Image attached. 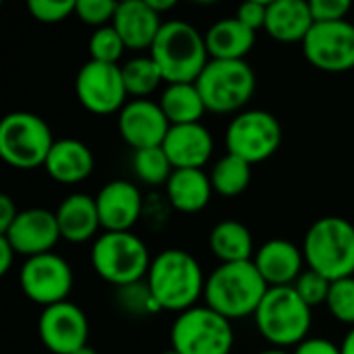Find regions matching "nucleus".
I'll use <instances>...</instances> for the list:
<instances>
[{
  "mask_svg": "<svg viewBox=\"0 0 354 354\" xmlns=\"http://www.w3.org/2000/svg\"><path fill=\"white\" fill-rule=\"evenodd\" d=\"M253 263L270 288L292 286L307 268L303 249L286 239H272L263 243L255 251Z\"/></svg>",
  "mask_w": 354,
  "mask_h": 354,
  "instance_id": "6ab92c4d",
  "label": "nucleus"
},
{
  "mask_svg": "<svg viewBox=\"0 0 354 354\" xmlns=\"http://www.w3.org/2000/svg\"><path fill=\"white\" fill-rule=\"evenodd\" d=\"M112 25L120 33L127 50H151L164 23L147 0H124L118 2Z\"/></svg>",
  "mask_w": 354,
  "mask_h": 354,
  "instance_id": "aec40b11",
  "label": "nucleus"
},
{
  "mask_svg": "<svg viewBox=\"0 0 354 354\" xmlns=\"http://www.w3.org/2000/svg\"><path fill=\"white\" fill-rule=\"evenodd\" d=\"M37 332L46 351L52 354H75L87 346L89 322L79 305L64 301L41 309Z\"/></svg>",
  "mask_w": 354,
  "mask_h": 354,
  "instance_id": "4468645a",
  "label": "nucleus"
},
{
  "mask_svg": "<svg viewBox=\"0 0 354 354\" xmlns=\"http://www.w3.org/2000/svg\"><path fill=\"white\" fill-rule=\"evenodd\" d=\"M311 15L315 23H334L346 21L353 4L351 0H309Z\"/></svg>",
  "mask_w": 354,
  "mask_h": 354,
  "instance_id": "e433bc0d",
  "label": "nucleus"
},
{
  "mask_svg": "<svg viewBox=\"0 0 354 354\" xmlns=\"http://www.w3.org/2000/svg\"><path fill=\"white\" fill-rule=\"evenodd\" d=\"M147 2H149V6H151L160 17H162L164 12L176 8V0H147Z\"/></svg>",
  "mask_w": 354,
  "mask_h": 354,
  "instance_id": "79ce46f5",
  "label": "nucleus"
},
{
  "mask_svg": "<svg viewBox=\"0 0 354 354\" xmlns=\"http://www.w3.org/2000/svg\"><path fill=\"white\" fill-rule=\"evenodd\" d=\"M120 71H122L124 87L133 100H149V95L160 87V83H166L160 66L149 54L127 60L120 66Z\"/></svg>",
  "mask_w": 354,
  "mask_h": 354,
  "instance_id": "cd10ccee",
  "label": "nucleus"
},
{
  "mask_svg": "<svg viewBox=\"0 0 354 354\" xmlns=\"http://www.w3.org/2000/svg\"><path fill=\"white\" fill-rule=\"evenodd\" d=\"M170 344L178 354H230L234 348L232 322L207 305L191 307L174 319Z\"/></svg>",
  "mask_w": 354,
  "mask_h": 354,
  "instance_id": "1a4fd4ad",
  "label": "nucleus"
},
{
  "mask_svg": "<svg viewBox=\"0 0 354 354\" xmlns=\"http://www.w3.org/2000/svg\"><path fill=\"white\" fill-rule=\"evenodd\" d=\"M56 222L60 236L68 243H87L102 228L95 197L85 193H73L56 207Z\"/></svg>",
  "mask_w": 354,
  "mask_h": 354,
  "instance_id": "5701e85b",
  "label": "nucleus"
},
{
  "mask_svg": "<svg viewBox=\"0 0 354 354\" xmlns=\"http://www.w3.org/2000/svg\"><path fill=\"white\" fill-rule=\"evenodd\" d=\"M292 286L299 292V297L313 309V307H319V305L328 303L332 282L326 276H322V274H317V272L307 268Z\"/></svg>",
  "mask_w": 354,
  "mask_h": 354,
  "instance_id": "72a5a7b5",
  "label": "nucleus"
},
{
  "mask_svg": "<svg viewBox=\"0 0 354 354\" xmlns=\"http://www.w3.org/2000/svg\"><path fill=\"white\" fill-rule=\"evenodd\" d=\"M353 23H354V21H353Z\"/></svg>",
  "mask_w": 354,
  "mask_h": 354,
  "instance_id": "de8ad7c7",
  "label": "nucleus"
},
{
  "mask_svg": "<svg viewBox=\"0 0 354 354\" xmlns=\"http://www.w3.org/2000/svg\"><path fill=\"white\" fill-rule=\"evenodd\" d=\"M127 46L120 37V33L114 29V25L100 27L89 37V60L106 62V64H118L122 58Z\"/></svg>",
  "mask_w": 354,
  "mask_h": 354,
  "instance_id": "7c9ffc66",
  "label": "nucleus"
},
{
  "mask_svg": "<svg viewBox=\"0 0 354 354\" xmlns=\"http://www.w3.org/2000/svg\"><path fill=\"white\" fill-rule=\"evenodd\" d=\"M73 282L75 278L68 261L56 253H44L25 259L19 272L23 295L44 309L68 301Z\"/></svg>",
  "mask_w": 354,
  "mask_h": 354,
  "instance_id": "9b49d317",
  "label": "nucleus"
},
{
  "mask_svg": "<svg viewBox=\"0 0 354 354\" xmlns=\"http://www.w3.org/2000/svg\"><path fill=\"white\" fill-rule=\"evenodd\" d=\"M326 307L334 319L354 328V276L332 282Z\"/></svg>",
  "mask_w": 354,
  "mask_h": 354,
  "instance_id": "473e14b6",
  "label": "nucleus"
},
{
  "mask_svg": "<svg viewBox=\"0 0 354 354\" xmlns=\"http://www.w3.org/2000/svg\"><path fill=\"white\" fill-rule=\"evenodd\" d=\"M149 56L160 66L164 81L170 83H195L207 66L209 52L205 35L199 33L187 21H166L149 50Z\"/></svg>",
  "mask_w": 354,
  "mask_h": 354,
  "instance_id": "7ed1b4c3",
  "label": "nucleus"
},
{
  "mask_svg": "<svg viewBox=\"0 0 354 354\" xmlns=\"http://www.w3.org/2000/svg\"><path fill=\"white\" fill-rule=\"evenodd\" d=\"M203 35L212 60H245L257 39V31L249 29L236 17L216 21Z\"/></svg>",
  "mask_w": 354,
  "mask_h": 354,
  "instance_id": "b1692460",
  "label": "nucleus"
},
{
  "mask_svg": "<svg viewBox=\"0 0 354 354\" xmlns=\"http://www.w3.org/2000/svg\"><path fill=\"white\" fill-rule=\"evenodd\" d=\"M21 209H17V203L12 201V197L8 195H0V234H4L12 222L17 220Z\"/></svg>",
  "mask_w": 354,
  "mask_h": 354,
  "instance_id": "ea45409f",
  "label": "nucleus"
},
{
  "mask_svg": "<svg viewBox=\"0 0 354 354\" xmlns=\"http://www.w3.org/2000/svg\"><path fill=\"white\" fill-rule=\"evenodd\" d=\"M315 25L307 0H274L268 4L266 33L282 44H297L307 37Z\"/></svg>",
  "mask_w": 354,
  "mask_h": 354,
  "instance_id": "4be33fe9",
  "label": "nucleus"
},
{
  "mask_svg": "<svg viewBox=\"0 0 354 354\" xmlns=\"http://www.w3.org/2000/svg\"><path fill=\"white\" fill-rule=\"evenodd\" d=\"M15 257H17V251L10 247V243L6 239L0 236V276L8 274V270L12 268Z\"/></svg>",
  "mask_w": 354,
  "mask_h": 354,
  "instance_id": "a19ab883",
  "label": "nucleus"
},
{
  "mask_svg": "<svg viewBox=\"0 0 354 354\" xmlns=\"http://www.w3.org/2000/svg\"><path fill=\"white\" fill-rule=\"evenodd\" d=\"M75 354H100V353H97L95 348H91V346L87 344L85 348H81V351H77V353H75Z\"/></svg>",
  "mask_w": 354,
  "mask_h": 354,
  "instance_id": "a18cd8bd",
  "label": "nucleus"
},
{
  "mask_svg": "<svg viewBox=\"0 0 354 354\" xmlns=\"http://www.w3.org/2000/svg\"><path fill=\"white\" fill-rule=\"evenodd\" d=\"M54 143L50 124L33 112H10L0 120V158L17 170L44 166Z\"/></svg>",
  "mask_w": 354,
  "mask_h": 354,
  "instance_id": "6e6552de",
  "label": "nucleus"
},
{
  "mask_svg": "<svg viewBox=\"0 0 354 354\" xmlns=\"http://www.w3.org/2000/svg\"><path fill=\"white\" fill-rule=\"evenodd\" d=\"M75 93L79 104L97 116L120 112L129 91L124 87L120 64L87 60L75 77Z\"/></svg>",
  "mask_w": 354,
  "mask_h": 354,
  "instance_id": "f8f14e48",
  "label": "nucleus"
},
{
  "mask_svg": "<svg viewBox=\"0 0 354 354\" xmlns=\"http://www.w3.org/2000/svg\"><path fill=\"white\" fill-rule=\"evenodd\" d=\"M104 232H131L141 218L143 197L131 180H110L95 195Z\"/></svg>",
  "mask_w": 354,
  "mask_h": 354,
  "instance_id": "f3484780",
  "label": "nucleus"
},
{
  "mask_svg": "<svg viewBox=\"0 0 354 354\" xmlns=\"http://www.w3.org/2000/svg\"><path fill=\"white\" fill-rule=\"evenodd\" d=\"M292 354H342V348L328 338H307L292 351Z\"/></svg>",
  "mask_w": 354,
  "mask_h": 354,
  "instance_id": "58836bf2",
  "label": "nucleus"
},
{
  "mask_svg": "<svg viewBox=\"0 0 354 354\" xmlns=\"http://www.w3.org/2000/svg\"><path fill=\"white\" fill-rule=\"evenodd\" d=\"M268 290L270 286L253 261L220 263L205 280L203 299L209 309L236 322L253 317Z\"/></svg>",
  "mask_w": 354,
  "mask_h": 354,
  "instance_id": "f03ea898",
  "label": "nucleus"
},
{
  "mask_svg": "<svg viewBox=\"0 0 354 354\" xmlns=\"http://www.w3.org/2000/svg\"><path fill=\"white\" fill-rule=\"evenodd\" d=\"M207 112L241 114L257 89V77L247 60H209L195 81Z\"/></svg>",
  "mask_w": 354,
  "mask_h": 354,
  "instance_id": "0eeeda50",
  "label": "nucleus"
},
{
  "mask_svg": "<svg viewBox=\"0 0 354 354\" xmlns=\"http://www.w3.org/2000/svg\"><path fill=\"white\" fill-rule=\"evenodd\" d=\"M0 236L6 239L17 255H23L25 259L52 253L56 243L62 239L56 222V212L44 207L21 209L12 226Z\"/></svg>",
  "mask_w": 354,
  "mask_h": 354,
  "instance_id": "2eb2a0df",
  "label": "nucleus"
},
{
  "mask_svg": "<svg viewBox=\"0 0 354 354\" xmlns=\"http://www.w3.org/2000/svg\"><path fill=\"white\" fill-rule=\"evenodd\" d=\"M162 149L174 170H203L214 153V137L201 122L172 124Z\"/></svg>",
  "mask_w": 354,
  "mask_h": 354,
  "instance_id": "a211bd4d",
  "label": "nucleus"
},
{
  "mask_svg": "<svg viewBox=\"0 0 354 354\" xmlns=\"http://www.w3.org/2000/svg\"><path fill=\"white\" fill-rule=\"evenodd\" d=\"M282 124L268 110H243L226 127V153L259 164L270 160L282 145Z\"/></svg>",
  "mask_w": 354,
  "mask_h": 354,
  "instance_id": "9d476101",
  "label": "nucleus"
},
{
  "mask_svg": "<svg viewBox=\"0 0 354 354\" xmlns=\"http://www.w3.org/2000/svg\"><path fill=\"white\" fill-rule=\"evenodd\" d=\"M170 205L180 214H197L207 207L214 187L209 174L203 170H174L166 183Z\"/></svg>",
  "mask_w": 354,
  "mask_h": 354,
  "instance_id": "393cba45",
  "label": "nucleus"
},
{
  "mask_svg": "<svg viewBox=\"0 0 354 354\" xmlns=\"http://www.w3.org/2000/svg\"><path fill=\"white\" fill-rule=\"evenodd\" d=\"M118 10L116 0H77L75 17L95 29L112 25L114 15Z\"/></svg>",
  "mask_w": 354,
  "mask_h": 354,
  "instance_id": "f704fd0d",
  "label": "nucleus"
},
{
  "mask_svg": "<svg viewBox=\"0 0 354 354\" xmlns=\"http://www.w3.org/2000/svg\"><path fill=\"white\" fill-rule=\"evenodd\" d=\"M340 348H342V354H354V328L346 334V338L342 340Z\"/></svg>",
  "mask_w": 354,
  "mask_h": 354,
  "instance_id": "37998d69",
  "label": "nucleus"
},
{
  "mask_svg": "<svg viewBox=\"0 0 354 354\" xmlns=\"http://www.w3.org/2000/svg\"><path fill=\"white\" fill-rule=\"evenodd\" d=\"M162 354H178V353H176V351H172V348H170V351H164V353H162Z\"/></svg>",
  "mask_w": 354,
  "mask_h": 354,
  "instance_id": "49530a36",
  "label": "nucleus"
},
{
  "mask_svg": "<svg viewBox=\"0 0 354 354\" xmlns=\"http://www.w3.org/2000/svg\"><path fill=\"white\" fill-rule=\"evenodd\" d=\"M95 166L91 149L79 139H56L44 164L48 176L60 185L83 183Z\"/></svg>",
  "mask_w": 354,
  "mask_h": 354,
  "instance_id": "412c9836",
  "label": "nucleus"
},
{
  "mask_svg": "<svg viewBox=\"0 0 354 354\" xmlns=\"http://www.w3.org/2000/svg\"><path fill=\"white\" fill-rule=\"evenodd\" d=\"M209 178L214 193L222 197H236L251 185V164L232 153H226L214 164Z\"/></svg>",
  "mask_w": 354,
  "mask_h": 354,
  "instance_id": "c85d7f7f",
  "label": "nucleus"
},
{
  "mask_svg": "<svg viewBox=\"0 0 354 354\" xmlns=\"http://www.w3.org/2000/svg\"><path fill=\"white\" fill-rule=\"evenodd\" d=\"M133 170H135V176L147 187H166V183L170 180V176L174 172L162 145L135 151L133 153Z\"/></svg>",
  "mask_w": 354,
  "mask_h": 354,
  "instance_id": "c756f323",
  "label": "nucleus"
},
{
  "mask_svg": "<svg viewBox=\"0 0 354 354\" xmlns=\"http://www.w3.org/2000/svg\"><path fill=\"white\" fill-rule=\"evenodd\" d=\"M116 290H118V305L122 307L124 313L133 317H147V315L162 313V307L153 299L145 280L124 286V288H116Z\"/></svg>",
  "mask_w": 354,
  "mask_h": 354,
  "instance_id": "2f4dec72",
  "label": "nucleus"
},
{
  "mask_svg": "<svg viewBox=\"0 0 354 354\" xmlns=\"http://www.w3.org/2000/svg\"><path fill=\"white\" fill-rule=\"evenodd\" d=\"M205 276L199 261L183 249H166L151 259L147 286L162 311L183 313L203 299Z\"/></svg>",
  "mask_w": 354,
  "mask_h": 354,
  "instance_id": "f257e3e1",
  "label": "nucleus"
},
{
  "mask_svg": "<svg viewBox=\"0 0 354 354\" xmlns=\"http://www.w3.org/2000/svg\"><path fill=\"white\" fill-rule=\"evenodd\" d=\"M160 108L170 124H195L201 122L207 112L205 102L195 83H170L160 95Z\"/></svg>",
  "mask_w": 354,
  "mask_h": 354,
  "instance_id": "bb28decb",
  "label": "nucleus"
},
{
  "mask_svg": "<svg viewBox=\"0 0 354 354\" xmlns=\"http://www.w3.org/2000/svg\"><path fill=\"white\" fill-rule=\"evenodd\" d=\"M253 319L259 336L274 348H297L303 340L309 338L313 324L311 307L299 297L295 286L270 288Z\"/></svg>",
  "mask_w": 354,
  "mask_h": 354,
  "instance_id": "39448f33",
  "label": "nucleus"
},
{
  "mask_svg": "<svg viewBox=\"0 0 354 354\" xmlns=\"http://www.w3.org/2000/svg\"><path fill=\"white\" fill-rule=\"evenodd\" d=\"M93 272L116 288H124L147 278L151 259L145 243L133 232H102L91 247Z\"/></svg>",
  "mask_w": 354,
  "mask_h": 354,
  "instance_id": "423d86ee",
  "label": "nucleus"
},
{
  "mask_svg": "<svg viewBox=\"0 0 354 354\" xmlns=\"http://www.w3.org/2000/svg\"><path fill=\"white\" fill-rule=\"evenodd\" d=\"M303 255L309 270L330 282L354 276V224L342 216L315 220L303 239Z\"/></svg>",
  "mask_w": 354,
  "mask_h": 354,
  "instance_id": "20e7f679",
  "label": "nucleus"
},
{
  "mask_svg": "<svg viewBox=\"0 0 354 354\" xmlns=\"http://www.w3.org/2000/svg\"><path fill=\"white\" fill-rule=\"evenodd\" d=\"M75 6H77V0H29L27 2L29 15L35 21L46 23V25H54V23L68 19L71 15H75Z\"/></svg>",
  "mask_w": 354,
  "mask_h": 354,
  "instance_id": "c9c22d12",
  "label": "nucleus"
},
{
  "mask_svg": "<svg viewBox=\"0 0 354 354\" xmlns=\"http://www.w3.org/2000/svg\"><path fill=\"white\" fill-rule=\"evenodd\" d=\"M257 354H292L288 353V351H284V348H266V351H261V353Z\"/></svg>",
  "mask_w": 354,
  "mask_h": 354,
  "instance_id": "c03bdc74",
  "label": "nucleus"
},
{
  "mask_svg": "<svg viewBox=\"0 0 354 354\" xmlns=\"http://www.w3.org/2000/svg\"><path fill=\"white\" fill-rule=\"evenodd\" d=\"M170 127L160 104L151 100H129L118 112V133L135 151L160 147Z\"/></svg>",
  "mask_w": 354,
  "mask_h": 354,
  "instance_id": "dca6fc26",
  "label": "nucleus"
},
{
  "mask_svg": "<svg viewBox=\"0 0 354 354\" xmlns=\"http://www.w3.org/2000/svg\"><path fill=\"white\" fill-rule=\"evenodd\" d=\"M209 251L220 263H241L253 261L255 245L251 230L239 220H222L218 222L207 239Z\"/></svg>",
  "mask_w": 354,
  "mask_h": 354,
  "instance_id": "a878e982",
  "label": "nucleus"
},
{
  "mask_svg": "<svg viewBox=\"0 0 354 354\" xmlns=\"http://www.w3.org/2000/svg\"><path fill=\"white\" fill-rule=\"evenodd\" d=\"M303 54L311 66L324 73L354 71V23H315L303 39Z\"/></svg>",
  "mask_w": 354,
  "mask_h": 354,
  "instance_id": "ddd939ff",
  "label": "nucleus"
},
{
  "mask_svg": "<svg viewBox=\"0 0 354 354\" xmlns=\"http://www.w3.org/2000/svg\"><path fill=\"white\" fill-rule=\"evenodd\" d=\"M268 4L266 0H249V2H243L239 8H236V19L241 23H245L249 29L253 31H259L266 27V19H268Z\"/></svg>",
  "mask_w": 354,
  "mask_h": 354,
  "instance_id": "4c0bfd02",
  "label": "nucleus"
}]
</instances>
